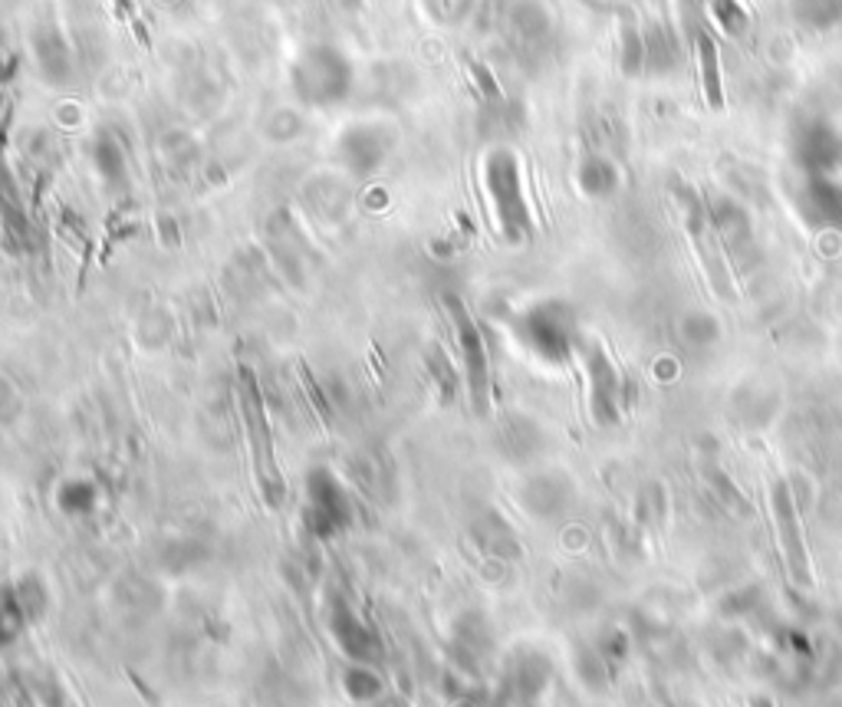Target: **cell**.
Here are the masks:
<instances>
[{"instance_id":"1","label":"cell","mask_w":842,"mask_h":707,"mask_svg":"<svg viewBox=\"0 0 842 707\" xmlns=\"http://www.w3.org/2000/svg\"><path fill=\"white\" fill-rule=\"evenodd\" d=\"M293 92L300 102L313 106V109H326V106H340L346 102L355 82L352 60L333 43H310L290 72Z\"/></svg>"},{"instance_id":"2","label":"cell","mask_w":842,"mask_h":707,"mask_svg":"<svg viewBox=\"0 0 842 707\" xmlns=\"http://www.w3.org/2000/svg\"><path fill=\"white\" fill-rule=\"evenodd\" d=\"M513 336L540 362L562 365L579 350V326L562 300H540L513 320Z\"/></svg>"},{"instance_id":"3","label":"cell","mask_w":842,"mask_h":707,"mask_svg":"<svg viewBox=\"0 0 842 707\" xmlns=\"http://www.w3.org/2000/svg\"><path fill=\"white\" fill-rule=\"evenodd\" d=\"M484 195L491 202L493 220H497L500 234L510 244L527 240L533 217H530L523 178H520V161L510 148H493L484 158Z\"/></svg>"},{"instance_id":"4","label":"cell","mask_w":842,"mask_h":707,"mask_svg":"<svg viewBox=\"0 0 842 707\" xmlns=\"http://www.w3.org/2000/svg\"><path fill=\"white\" fill-rule=\"evenodd\" d=\"M352 497L346 484L323 464L306 471V484H303V530L313 540H333L340 537L352 523Z\"/></svg>"},{"instance_id":"5","label":"cell","mask_w":842,"mask_h":707,"mask_svg":"<svg viewBox=\"0 0 842 707\" xmlns=\"http://www.w3.org/2000/svg\"><path fill=\"white\" fill-rule=\"evenodd\" d=\"M444 306H448V320H451V330H454V340H458L471 405H474L478 415H488V409H491V355H488L484 333H481L478 320L471 316V310L464 306V300L444 296Z\"/></svg>"},{"instance_id":"6","label":"cell","mask_w":842,"mask_h":707,"mask_svg":"<svg viewBox=\"0 0 842 707\" xmlns=\"http://www.w3.org/2000/svg\"><path fill=\"white\" fill-rule=\"evenodd\" d=\"M241 412H244V428H247V441L257 461V484L261 494L267 500V507H281L283 503V478L277 461H274V448H271V424L264 415V399L257 389L254 372H241Z\"/></svg>"},{"instance_id":"7","label":"cell","mask_w":842,"mask_h":707,"mask_svg":"<svg viewBox=\"0 0 842 707\" xmlns=\"http://www.w3.org/2000/svg\"><path fill=\"white\" fill-rule=\"evenodd\" d=\"M771 517L780 560H783L790 582L796 589L810 592L813 589V566H810V550H806V537H803V523H800V507H796V497L786 481H773Z\"/></svg>"},{"instance_id":"8","label":"cell","mask_w":842,"mask_h":707,"mask_svg":"<svg viewBox=\"0 0 842 707\" xmlns=\"http://www.w3.org/2000/svg\"><path fill=\"white\" fill-rule=\"evenodd\" d=\"M582 365L589 379V415L599 428H613L626 419L629 409V385L619 375L616 362L599 343L582 346Z\"/></svg>"},{"instance_id":"9","label":"cell","mask_w":842,"mask_h":707,"mask_svg":"<svg viewBox=\"0 0 842 707\" xmlns=\"http://www.w3.org/2000/svg\"><path fill=\"white\" fill-rule=\"evenodd\" d=\"M330 636L343 648V655L359 665H379L382 661V638L375 636V629L352 609L343 596L330 599V616H326Z\"/></svg>"},{"instance_id":"10","label":"cell","mask_w":842,"mask_h":707,"mask_svg":"<svg viewBox=\"0 0 842 707\" xmlns=\"http://www.w3.org/2000/svg\"><path fill=\"white\" fill-rule=\"evenodd\" d=\"M576 500V484L562 471H537L520 488V507L533 520H557Z\"/></svg>"},{"instance_id":"11","label":"cell","mask_w":842,"mask_h":707,"mask_svg":"<svg viewBox=\"0 0 842 707\" xmlns=\"http://www.w3.org/2000/svg\"><path fill=\"white\" fill-rule=\"evenodd\" d=\"M336 148H340V158H343V165L350 168L352 175L369 178L385 165V158L392 151V136L375 122H359V126L343 132Z\"/></svg>"},{"instance_id":"12","label":"cell","mask_w":842,"mask_h":707,"mask_svg":"<svg viewBox=\"0 0 842 707\" xmlns=\"http://www.w3.org/2000/svg\"><path fill=\"white\" fill-rule=\"evenodd\" d=\"M550 685V661L540 651H520L507 668V691L517 705H537Z\"/></svg>"},{"instance_id":"13","label":"cell","mask_w":842,"mask_h":707,"mask_svg":"<svg viewBox=\"0 0 842 707\" xmlns=\"http://www.w3.org/2000/svg\"><path fill=\"white\" fill-rule=\"evenodd\" d=\"M471 540L491 560H500V563L520 560V540H517L513 527L497 510H484L471 520Z\"/></svg>"},{"instance_id":"14","label":"cell","mask_w":842,"mask_h":707,"mask_svg":"<svg viewBox=\"0 0 842 707\" xmlns=\"http://www.w3.org/2000/svg\"><path fill=\"white\" fill-rule=\"evenodd\" d=\"M454 651L464 668H478V661L491 651V626L481 612H464L454 622Z\"/></svg>"},{"instance_id":"15","label":"cell","mask_w":842,"mask_h":707,"mask_svg":"<svg viewBox=\"0 0 842 707\" xmlns=\"http://www.w3.org/2000/svg\"><path fill=\"white\" fill-rule=\"evenodd\" d=\"M500 448L510 461H533L544 451V431L530 419H510L500 428Z\"/></svg>"},{"instance_id":"16","label":"cell","mask_w":842,"mask_h":707,"mask_svg":"<svg viewBox=\"0 0 842 707\" xmlns=\"http://www.w3.org/2000/svg\"><path fill=\"white\" fill-rule=\"evenodd\" d=\"M803 208L820 224H842V185L816 175L803 188Z\"/></svg>"},{"instance_id":"17","label":"cell","mask_w":842,"mask_h":707,"mask_svg":"<svg viewBox=\"0 0 842 707\" xmlns=\"http://www.w3.org/2000/svg\"><path fill=\"white\" fill-rule=\"evenodd\" d=\"M30 622H33V616H30V609H27L17 582L3 586L0 589V648L10 645V641H17Z\"/></svg>"},{"instance_id":"18","label":"cell","mask_w":842,"mask_h":707,"mask_svg":"<svg viewBox=\"0 0 842 707\" xmlns=\"http://www.w3.org/2000/svg\"><path fill=\"white\" fill-rule=\"evenodd\" d=\"M37 67L40 72L47 76V79H63V72H70V50H67V43L60 40V33H53V30H43L40 37H37Z\"/></svg>"},{"instance_id":"19","label":"cell","mask_w":842,"mask_h":707,"mask_svg":"<svg viewBox=\"0 0 842 707\" xmlns=\"http://www.w3.org/2000/svg\"><path fill=\"white\" fill-rule=\"evenodd\" d=\"M707 491L711 497L727 510V513H737V517H751L754 513V507L747 503V497L741 494V488L731 481V474L727 471H721V468H711L707 471Z\"/></svg>"},{"instance_id":"20","label":"cell","mask_w":842,"mask_h":707,"mask_svg":"<svg viewBox=\"0 0 842 707\" xmlns=\"http://www.w3.org/2000/svg\"><path fill=\"white\" fill-rule=\"evenodd\" d=\"M616 185H619V175H616V168H613L606 158H589V161H582V168H579V188H582L589 198H606V195L616 192Z\"/></svg>"},{"instance_id":"21","label":"cell","mask_w":842,"mask_h":707,"mask_svg":"<svg viewBox=\"0 0 842 707\" xmlns=\"http://www.w3.org/2000/svg\"><path fill=\"white\" fill-rule=\"evenodd\" d=\"M343 688H346L352 701H379L382 698V678L375 675L372 665L352 661L346 675H343Z\"/></svg>"},{"instance_id":"22","label":"cell","mask_w":842,"mask_h":707,"mask_svg":"<svg viewBox=\"0 0 842 707\" xmlns=\"http://www.w3.org/2000/svg\"><path fill=\"white\" fill-rule=\"evenodd\" d=\"M0 217H3V224H7L10 234H17V237L27 234V214H23V205H20L17 185L7 178L3 168H0Z\"/></svg>"},{"instance_id":"23","label":"cell","mask_w":842,"mask_h":707,"mask_svg":"<svg viewBox=\"0 0 842 707\" xmlns=\"http://www.w3.org/2000/svg\"><path fill=\"white\" fill-rule=\"evenodd\" d=\"M665 513H668V494H665V488L662 484H645L638 497H635V517H638V523H652V527H658V523H665Z\"/></svg>"},{"instance_id":"24","label":"cell","mask_w":842,"mask_h":707,"mask_svg":"<svg viewBox=\"0 0 842 707\" xmlns=\"http://www.w3.org/2000/svg\"><path fill=\"white\" fill-rule=\"evenodd\" d=\"M60 507H63L70 517H86V513H92V507H96V488H92L89 481H70V484H63V491H60Z\"/></svg>"},{"instance_id":"25","label":"cell","mask_w":842,"mask_h":707,"mask_svg":"<svg viewBox=\"0 0 842 707\" xmlns=\"http://www.w3.org/2000/svg\"><path fill=\"white\" fill-rule=\"evenodd\" d=\"M96 168H99V175L106 178V181H123V175H126V161H123V148L116 145L112 139H102L96 141Z\"/></svg>"},{"instance_id":"26","label":"cell","mask_w":842,"mask_h":707,"mask_svg":"<svg viewBox=\"0 0 842 707\" xmlns=\"http://www.w3.org/2000/svg\"><path fill=\"white\" fill-rule=\"evenodd\" d=\"M698 53H702V76L707 99H714V106L721 102V89H717V50L711 43V37H698Z\"/></svg>"},{"instance_id":"27","label":"cell","mask_w":842,"mask_h":707,"mask_svg":"<svg viewBox=\"0 0 842 707\" xmlns=\"http://www.w3.org/2000/svg\"><path fill=\"white\" fill-rule=\"evenodd\" d=\"M599 655H603V661H606L609 668H619V665L629 658V636H626V632H619V629H613L609 636L603 638Z\"/></svg>"},{"instance_id":"28","label":"cell","mask_w":842,"mask_h":707,"mask_svg":"<svg viewBox=\"0 0 842 707\" xmlns=\"http://www.w3.org/2000/svg\"><path fill=\"white\" fill-rule=\"evenodd\" d=\"M0 707H30L27 691H23L13 678L0 681Z\"/></svg>"},{"instance_id":"29","label":"cell","mask_w":842,"mask_h":707,"mask_svg":"<svg viewBox=\"0 0 842 707\" xmlns=\"http://www.w3.org/2000/svg\"><path fill=\"white\" fill-rule=\"evenodd\" d=\"M379 707H409V705H405V701H395V698H392V701H382Z\"/></svg>"},{"instance_id":"30","label":"cell","mask_w":842,"mask_h":707,"mask_svg":"<svg viewBox=\"0 0 842 707\" xmlns=\"http://www.w3.org/2000/svg\"><path fill=\"white\" fill-rule=\"evenodd\" d=\"M754 707H771V705H767V701H757V705H754Z\"/></svg>"}]
</instances>
